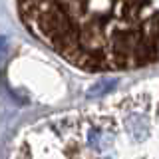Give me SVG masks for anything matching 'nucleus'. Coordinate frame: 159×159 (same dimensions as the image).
<instances>
[{
  "label": "nucleus",
  "mask_w": 159,
  "mask_h": 159,
  "mask_svg": "<svg viewBox=\"0 0 159 159\" xmlns=\"http://www.w3.org/2000/svg\"><path fill=\"white\" fill-rule=\"evenodd\" d=\"M116 88V80H103V82H98L96 86H92L88 89V98H102L109 93L111 89Z\"/></svg>",
  "instance_id": "1"
},
{
  "label": "nucleus",
  "mask_w": 159,
  "mask_h": 159,
  "mask_svg": "<svg viewBox=\"0 0 159 159\" xmlns=\"http://www.w3.org/2000/svg\"><path fill=\"white\" fill-rule=\"evenodd\" d=\"M6 46H8V40L4 38V36H0V58L6 54Z\"/></svg>",
  "instance_id": "3"
},
{
  "label": "nucleus",
  "mask_w": 159,
  "mask_h": 159,
  "mask_svg": "<svg viewBox=\"0 0 159 159\" xmlns=\"http://www.w3.org/2000/svg\"><path fill=\"white\" fill-rule=\"evenodd\" d=\"M88 141H89V145H92V147H99V145H102V135H99L98 129H89Z\"/></svg>",
  "instance_id": "2"
}]
</instances>
